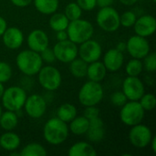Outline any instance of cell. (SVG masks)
<instances>
[{
    "instance_id": "cell-26",
    "label": "cell",
    "mask_w": 156,
    "mask_h": 156,
    "mask_svg": "<svg viewBox=\"0 0 156 156\" xmlns=\"http://www.w3.org/2000/svg\"><path fill=\"white\" fill-rule=\"evenodd\" d=\"M18 124V117L16 112L7 111L2 112L0 116V127L4 131H13Z\"/></svg>"
},
{
    "instance_id": "cell-27",
    "label": "cell",
    "mask_w": 156,
    "mask_h": 156,
    "mask_svg": "<svg viewBox=\"0 0 156 156\" xmlns=\"http://www.w3.org/2000/svg\"><path fill=\"white\" fill-rule=\"evenodd\" d=\"M48 24H49L50 28L53 31L58 32V31H60V30H66L69 24V20L64 15V13H57V12H55L52 15H50Z\"/></svg>"
},
{
    "instance_id": "cell-11",
    "label": "cell",
    "mask_w": 156,
    "mask_h": 156,
    "mask_svg": "<svg viewBox=\"0 0 156 156\" xmlns=\"http://www.w3.org/2000/svg\"><path fill=\"white\" fill-rule=\"evenodd\" d=\"M126 50L132 58L143 59L151 51V47L146 37L135 34L127 40Z\"/></svg>"
},
{
    "instance_id": "cell-48",
    "label": "cell",
    "mask_w": 156,
    "mask_h": 156,
    "mask_svg": "<svg viewBox=\"0 0 156 156\" xmlns=\"http://www.w3.org/2000/svg\"><path fill=\"white\" fill-rule=\"evenodd\" d=\"M2 112H3V109H2V105L0 104V116H1V114H2Z\"/></svg>"
},
{
    "instance_id": "cell-36",
    "label": "cell",
    "mask_w": 156,
    "mask_h": 156,
    "mask_svg": "<svg viewBox=\"0 0 156 156\" xmlns=\"http://www.w3.org/2000/svg\"><path fill=\"white\" fill-rule=\"evenodd\" d=\"M111 101L114 106L121 108L128 101V99L125 96V94L122 92V90H118L111 95Z\"/></svg>"
},
{
    "instance_id": "cell-39",
    "label": "cell",
    "mask_w": 156,
    "mask_h": 156,
    "mask_svg": "<svg viewBox=\"0 0 156 156\" xmlns=\"http://www.w3.org/2000/svg\"><path fill=\"white\" fill-rule=\"evenodd\" d=\"M84 117H86L89 121L94 118H97L100 116V110L99 108H97L96 106H88L85 107V111H84Z\"/></svg>"
},
{
    "instance_id": "cell-20",
    "label": "cell",
    "mask_w": 156,
    "mask_h": 156,
    "mask_svg": "<svg viewBox=\"0 0 156 156\" xmlns=\"http://www.w3.org/2000/svg\"><path fill=\"white\" fill-rule=\"evenodd\" d=\"M107 69L102 61L97 60L88 64L86 77L89 79V80L101 82L105 79Z\"/></svg>"
},
{
    "instance_id": "cell-32",
    "label": "cell",
    "mask_w": 156,
    "mask_h": 156,
    "mask_svg": "<svg viewBox=\"0 0 156 156\" xmlns=\"http://www.w3.org/2000/svg\"><path fill=\"white\" fill-rule=\"evenodd\" d=\"M138 101L145 112L153 111L156 106L155 96L153 93H144Z\"/></svg>"
},
{
    "instance_id": "cell-15",
    "label": "cell",
    "mask_w": 156,
    "mask_h": 156,
    "mask_svg": "<svg viewBox=\"0 0 156 156\" xmlns=\"http://www.w3.org/2000/svg\"><path fill=\"white\" fill-rule=\"evenodd\" d=\"M133 29L138 36L146 38L153 36L156 30L155 17L152 15H143L137 17L133 25Z\"/></svg>"
},
{
    "instance_id": "cell-8",
    "label": "cell",
    "mask_w": 156,
    "mask_h": 156,
    "mask_svg": "<svg viewBox=\"0 0 156 156\" xmlns=\"http://www.w3.org/2000/svg\"><path fill=\"white\" fill-rule=\"evenodd\" d=\"M37 75L40 86L48 91L57 90L62 83V76L60 71L51 65L42 66Z\"/></svg>"
},
{
    "instance_id": "cell-17",
    "label": "cell",
    "mask_w": 156,
    "mask_h": 156,
    "mask_svg": "<svg viewBox=\"0 0 156 156\" xmlns=\"http://www.w3.org/2000/svg\"><path fill=\"white\" fill-rule=\"evenodd\" d=\"M1 37L5 47L11 50L18 49L23 45L25 40L24 33L16 27H7Z\"/></svg>"
},
{
    "instance_id": "cell-19",
    "label": "cell",
    "mask_w": 156,
    "mask_h": 156,
    "mask_svg": "<svg viewBox=\"0 0 156 156\" xmlns=\"http://www.w3.org/2000/svg\"><path fill=\"white\" fill-rule=\"evenodd\" d=\"M86 135H87L88 140L94 144L101 143L104 139L105 125L100 116L90 120V124H89V128L86 133Z\"/></svg>"
},
{
    "instance_id": "cell-40",
    "label": "cell",
    "mask_w": 156,
    "mask_h": 156,
    "mask_svg": "<svg viewBox=\"0 0 156 156\" xmlns=\"http://www.w3.org/2000/svg\"><path fill=\"white\" fill-rule=\"evenodd\" d=\"M33 0H10V2L17 7H27L28 6Z\"/></svg>"
},
{
    "instance_id": "cell-3",
    "label": "cell",
    "mask_w": 156,
    "mask_h": 156,
    "mask_svg": "<svg viewBox=\"0 0 156 156\" xmlns=\"http://www.w3.org/2000/svg\"><path fill=\"white\" fill-rule=\"evenodd\" d=\"M66 30L69 39L77 45H80L92 38V36L94 34L93 25L90 21L82 18L69 21V24Z\"/></svg>"
},
{
    "instance_id": "cell-24",
    "label": "cell",
    "mask_w": 156,
    "mask_h": 156,
    "mask_svg": "<svg viewBox=\"0 0 156 156\" xmlns=\"http://www.w3.org/2000/svg\"><path fill=\"white\" fill-rule=\"evenodd\" d=\"M69 123V132L77 136H80L86 134L89 128L90 121L82 115V116H76Z\"/></svg>"
},
{
    "instance_id": "cell-29",
    "label": "cell",
    "mask_w": 156,
    "mask_h": 156,
    "mask_svg": "<svg viewBox=\"0 0 156 156\" xmlns=\"http://www.w3.org/2000/svg\"><path fill=\"white\" fill-rule=\"evenodd\" d=\"M47 154L45 147L37 143H30L27 144L19 153L20 156H45Z\"/></svg>"
},
{
    "instance_id": "cell-30",
    "label": "cell",
    "mask_w": 156,
    "mask_h": 156,
    "mask_svg": "<svg viewBox=\"0 0 156 156\" xmlns=\"http://www.w3.org/2000/svg\"><path fill=\"white\" fill-rule=\"evenodd\" d=\"M125 71L128 76L139 77L144 71V65L142 59L133 58L130 59L125 66Z\"/></svg>"
},
{
    "instance_id": "cell-46",
    "label": "cell",
    "mask_w": 156,
    "mask_h": 156,
    "mask_svg": "<svg viewBox=\"0 0 156 156\" xmlns=\"http://www.w3.org/2000/svg\"><path fill=\"white\" fill-rule=\"evenodd\" d=\"M149 146H151V149L153 151L154 154H156V137L155 136H153L151 142H150V144Z\"/></svg>"
},
{
    "instance_id": "cell-10",
    "label": "cell",
    "mask_w": 156,
    "mask_h": 156,
    "mask_svg": "<svg viewBox=\"0 0 156 156\" xmlns=\"http://www.w3.org/2000/svg\"><path fill=\"white\" fill-rule=\"evenodd\" d=\"M52 49L56 59L64 64H69L78 57V45L69 39L58 41Z\"/></svg>"
},
{
    "instance_id": "cell-28",
    "label": "cell",
    "mask_w": 156,
    "mask_h": 156,
    "mask_svg": "<svg viewBox=\"0 0 156 156\" xmlns=\"http://www.w3.org/2000/svg\"><path fill=\"white\" fill-rule=\"evenodd\" d=\"M88 63L80 58H76L69 62V71L71 75L77 79H82L86 77Z\"/></svg>"
},
{
    "instance_id": "cell-47",
    "label": "cell",
    "mask_w": 156,
    "mask_h": 156,
    "mask_svg": "<svg viewBox=\"0 0 156 156\" xmlns=\"http://www.w3.org/2000/svg\"><path fill=\"white\" fill-rule=\"evenodd\" d=\"M4 90H5L4 84L0 82V99H1V97H2V95H3V93H4Z\"/></svg>"
},
{
    "instance_id": "cell-1",
    "label": "cell",
    "mask_w": 156,
    "mask_h": 156,
    "mask_svg": "<svg viewBox=\"0 0 156 156\" xmlns=\"http://www.w3.org/2000/svg\"><path fill=\"white\" fill-rule=\"evenodd\" d=\"M69 135L68 123L58 117L49 119L43 127V137L51 145H59L67 141Z\"/></svg>"
},
{
    "instance_id": "cell-4",
    "label": "cell",
    "mask_w": 156,
    "mask_h": 156,
    "mask_svg": "<svg viewBox=\"0 0 156 156\" xmlns=\"http://www.w3.org/2000/svg\"><path fill=\"white\" fill-rule=\"evenodd\" d=\"M104 90L100 82L89 80L85 82L79 90L78 99L80 103L84 106H96L103 99Z\"/></svg>"
},
{
    "instance_id": "cell-5",
    "label": "cell",
    "mask_w": 156,
    "mask_h": 156,
    "mask_svg": "<svg viewBox=\"0 0 156 156\" xmlns=\"http://www.w3.org/2000/svg\"><path fill=\"white\" fill-rule=\"evenodd\" d=\"M27 95L26 90L19 86H11L5 89L1 97L2 105L7 111L17 112L24 107Z\"/></svg>"
},
{
    "instance_id": "cell-31",
    "label": "cell",
    "mask_w": 156,
    "mask_h": 156,
    "mask_svg": "<svg viewBox=\"0 0 156 156\" xmlns=\"http://www.w3.org/2000/svg\"><path fill=\"white\" fill-rule=\"evenodd\" d=\"M82 12H83L82 9L76 2H70L66 5L64 10V15L68 17L69 21H73L81 18Z\"/></svg>"
},
{
    "instance_id": "cell-33",
    "label": "cell",
    "mask_w": 156,
    "mask_h": 156,
    "mask_svg": "<svg viewBox=\"0 0 156 156\" xmlns=\"http://www.w3.org/2000/svg\"><path fill=\"white\" fill-rule=\"evenodd\" d=\"M137 19L136 14L133 11H125L120 16V24L123 27H133Z\"/></svg>"
},
{
    "instance_id": "cell-23",
    "label": "cell",
    "mask_w": 156,
    "mask_h": 156,
    "mask_svg": "<svg viewBox=\"0 0 156 156\" xmlns=\"http://www.w3.org/2000/svg\"><path fill=\"white\" fill-rule=\"evenodd\" d=\"M32 3L40 14L47 16L57 12L59 5V0H33Z\"/></svg>"
},
{
    "instance_id": "cell-13",
    "label": "cell",
    "mask_w": 156,
    "mask_h": 156,
    "mask_svg": "<svg viewBox=\"0 0 156 156\" xmlns=\"http://www.w3.org/2000/svg\"><path fill=\"white\" fill-rule=\"evenodd\" d=\"M102 48L101 44L91 38L80 44V47H78V56L88 64L100 60Z\"/></svg>"
},
{
    "instance_id": "cell-44",
    "label": "cell",
    "mask_w": 156,
    "mask_h": 156,
    "mask_svg": "<svg viewBox=\"0 0 156 156\" xmlns=\"http://www.w3.org/2000/svg\"><path fill=\"white\" fill-rule=\"evenodd\" d=\"M121 4H122L123 5H127V6H131L135 5L138 0H118Z\"/></svg>"
},
{
    "instance_id": "cell-37",
    "label": "cell",
    "mask_w": 156,
    "mask_h": 156,
    "mask_svg": "<svg viewBox=\"0 0 156 156\" xmlns=\"http://www.w3.org/2000/svg\"><path fill=\"white\" fill-rule=\"evenodd\" d=\"M39 54H40V57H41V59H42L43 63L46 62L47 64L51 65L52 63H54L57 60L56 57H55V54L53 52V49L49 48L48 47L47 48H45L44 50H42Z\"/></svg>"
},
{
    "instance_id": "cell-25",
    "label": "cell",
    "mask_w": 156,
    "mask_h": 156,
    "mask_svg": "<svg viewBox=\"0 0 156 156\" xmlns=\"http://www.w3.org/2000/svg\"><path fill=\"white\" fill-rule=\"evenodd\" d=\"M77 115V108L71 103H63L57 110V117L66 123L70 122Z\"/></svg>"
},
{
    "instance_id": "cell-22",
    "label": "cell",
    "mask_w": 156,
    "mask_h": 156,
    "mask_svg": "<svg viewBox=\"0 0 156 156\" xmlns=\"http://www.w3.org/2000/svg\"><path fill=\"white\" fill-rule=\"evenodd\" d=\"M68 154L69 156H96L97 152L90 143L78 142L69 147Z\"/></svg>"
},
{
    "instance_id": "cell-6",
    "label": "cell",
    "mask_w": 156,
    "mask_h": 156,
    "mask_svg": "<svg viewBox=\"0 0 156 156\" xmlns=\"http://www.w3.org/2000/svg\"><path fill=\"white\" fill-rule=\"evenodd\" d=\"M145 111L143 109L138 101H128L121 107L120 120L127 126H133L143 122Z\"/></svg>"
},
{
    "instance_id": "cell-12",
    "label": "cell",
    "mask_w": 156,
    "mask_h": 156,
    "mask_svg": "<svg viewBox=\"0 0 156 156\" xmlns=\"http://www.w3.org/2000/svg\"><path fill=\"white\" fill-rule=\"evenodd\" d=\"M23 108L30 118L39 119L43 117L47 112V101L43 96L32 94L27 97Z\"/></svg>"
},
{
    "instance_id": "cell-7",
    "label": "cell",
    "mask_w": 156,
    "mask_h": 156,
    "mask_svg": "<svg viewBox=\"0 0 156 156\" xmlns=\"http://www.w3.org/2000/svg\"><path fill=\"white\" fill-rule=\"evenodd\" d=\"M96 22L105 32H115L120 27V14L112 6L101 7L96 15Z\"/></svg>"
},
{
    "instance_id": "cell-41",
    "label": "cell",
    "mask_w": 156,
    "mask_h": 156,
    "mask_svg": "<svg viewBox=\"0 0 156 156\" xmlns=\"http://www.w3.org/2000/svg\"><path fill=\"white\" fill-rule=\"evenodd\" d=\"M115 0H96L97 5L101 7H106V6H112L113 5Z\"/></svg>"
},
{
    "instance_id": "cell-2",
    "label": "cell",
    "mask_w": 156,
    "mask_h": 156,
    "mask_svg": "<svg viewBox=\"0 0 156 156\" xmlns=\"http://www.w3.org/2000/svg\"><path fill=\"white\" fill-rule=\"evenodd\" d=\"M17 69L26 76H35L43 66L40 54L31 49L20 51L16 58Z\"/></svg>"
},
{
    "instance_id": "cell-14",
    "label": "cell",
    "mask_w": 156,
    "mask_h": 156,
    "mask_svg": "<svg viewBox=\"0 0 156 156\" xmlns=\"http://www.w3.org/2000/svg\"><path fill=\"white\" fill-rule=\"evenodd\" d=\"M122 92L128 101H139L145 93L144 84L139 77L127 76L122 82Z\"/></svg>"
},
{
    "instance_id": "cell-18",
    "label": "cell",
    "mask_w": 156,
    "mask_h": 156,
    "mask_svg": "<svg viewBox=\"0 0 156 156\" xmlns=\"http://www.w3.org/2000/svg\"><path fill=\"white\" fill-rule=\"evenodd\" d=\"M103 64L110 72H116L123 65L124 62V56L123 52L119 51L117 48H110L103 57Z\"/></svg>"
},
{
    "instance_id": "cell-38",
    "label": "cell",
    "mask_w": 156,
    "mask_h": 156,
    "mask_svg": "<svg viewBox=\"0 0 156 156\" xmlns=\"http://www.w3.org/2000/svg\"><path fill=\"white\" fill-rule=\"evenodd\" d=\"M82 11H91L97 6L96 0H77L76 2Z\"/></svg>"
},
{
    "instance_id": "cell-34",
    "label": "cell",
    "mask_w": 156,
    "mask_h": 156,
    "mask_svg": "<svg viewBox=\"0 0 156 156\" xmlns=\"http://www.w3.org/2000/svg\"><path fill=\"white\" fill-rule=\"evenodd\" d=\"M144 69H146L148 72H154L156 70V54L154 52H149L143 58Z\"/></svg>"
},
{
    "instance_id": "cell-21",
    "label": "cell",
    "mask_w": 156,
    "mask_h": 156,
    "mask_svg": "<svg viewBox=\"0 0 156 156\" xmlns=\"http://www.w3.org/2000/svg\"><path fill=\"white\" fill-rule=\"evenodd\" d=\"M20 144V137L12 131H5V133L0 135V146L7 152L16 151Z\"/></svg>"
},
{
    "instance_id": "cell-49",
    "label": "cell",
    "mask_w": 156,
    "mask_h": 156,
    "mask_svg": "<svg viewBox=\"0 0 156 156\" xmlns=\"http://www.w3.org/2000/svg\"><path fill=\"white\" fill-rule=\"evenodd\" d=\"M152 1H153V2H156V0H152Z\"/></svg>"
},
{
    "instance_id": "cell-43",
    "label": "cell",
    "mask_w": 156,
    "mask_h": 156,
    "mask_svg": "<svg viewBox=\"0 0 156 156\" xmlns=\"http://www.w3.org/2000/svg\"><path fill=\"white\" fill-rule=\"evenodd\" d=\"M6 28H7V22L3 16H0V37H2V35L4 34Z\"/></svg>"
},
{
    "instance_id": "cell-42",
    "label": "cell",
    "mask_w": 156,
    "mask_h": 156,
    "mask_svg": "<svg viewBox=\"0 0 156 156\" xmlns=\"http://www.w3.org/2000/svg\"><path fill=\"white\" fill-rule=\"evenodd\" d=\"M56 37H57L58 41H63V40L69 39L67 30H60V31H58V32H57V35H56Z\"/></svg>"
},
{
    "instance_id": "cell-16",
    "label": "cell",
    "mask_w": 156,
    "mask_h": 156,
    "mask_svg": "<svg viewBox=\"0 0 156 156\" xmlns=\"http://www.w3.org/2000/svg\"><path fill=\"white\" fill-rule=\"evenodd\" d=\"M27 44L29 49L40 53L48 47L49 38L44 30L34 29L28 34L27 37Z\"/></svg>"
},
{
    "instance_id": "cell-45",
    "label": "cell",
    "mask_w": 156,
    "mask_h": 156,
    "mask_svg": "<svg viewBox=\"0 0 156 156\" xmlns=\"http://www.w3.org/2000/svg\"><path fill=\"white\" fill-rule=\"evenodd\" d=\"M117 48V49H118L119 51H121V52H124V51L126 50V43L121 41V42H119V43L116 45V48Z\"/></svg>"
},
{
    "instance_id": "cell-9",
    "label": "cell",
    "mask_w": 156,
    "mask_h": 156,
    "mask_svg": "<svg viewBox=\"0 0 156 156\" xmlns=\"http://www.w3.org/2000/svg\"><path fill=\"white\" fill-rule=\"evenodd\" d=\"M154 134L152 130L142 122L132 126L129 132V141L136 148H145L149 146Z\"/></svg>"
},
{
    "instance_id": "cell-35",
    "label": "cell",
    "mask_w": 156,
    "mask_h": 156,
    "mask_svg": "<svg viewBox=\"0 0 156 156\" xmlns=\"http://www.w3.org/2000/svg\"><path fill=\"white\" fill-rule=\"evenodd\" d=\"M13 70L11 66L5 61H0V82L5 83L12 78Z\"/></svg>"
}]
</instances>
